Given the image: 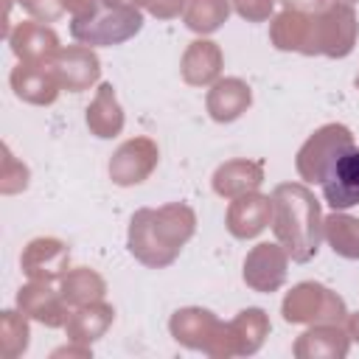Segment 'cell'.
I'll use <instances>...</instances> for the list:
<instances>
[{
  "mask_svg": "<svg viewBox=\"0 0 359 359\" xmlns=\"http://www.w3.org/2000/svg\"><path fill=\"white\" fill-rule=\"evenodd\" d=\"M196 233V213L185 202H168L160 208H140L129 219L126 247L149 269L171 266L182 247Z\"/></svg>",
  "mask_w": 359,
  "mask_h": 359,
  "instance_id": "1",
  "label": "cell"
},
{
  "mask_svg": "<svg viewBox=\"0 0 359 359\" xmlns=\"http://www.w3.org/2000/svg\"><path fill=\"white\" fill-rule=\"evenodd\" d=\"M272 196V233L283 244L292 261L306 264L320 252L323 244V210L320 199L306 182H280Z\"/></svg>",
  "mask_w": 359,
  "mask_h": 359,
  "instance_id": "2",
  "label": "cell"
},
{
  "mask_svg": "<svg viewBox=\"0 0 359 359\" xmlns=\"http://www.w3.org/2000/svg\"><path fill=\"white\" fill-rule=\"evenodd\" d=\"M359 39V20L353 6L339 0H317L311 8V31L303 56L345 59Z\"/></svg>",
  "mask_w": 359,
  "mask_h": 359,
  "instance_id": "3",
  "label": "cell"
},
{
  "mask_svg": "<svg viewBox=\"0 0 359 359\" xmlns=\"http://www.w3.org/2000/svg\"><path fill=\"white\" fill-rule=\"evenodd\" d=\"M140 28H143L140 8L98 6L87 17H73L70 36L90 48H112V45H121V42L132 39L135 34H140Z\"/></svg>",
  "mask_w": 359,
  "mask_h": 359,
  "instance_id": "4",
  "label": "cell"
},
{
  "mask_svg": "<svg viewBox=\"0 0 359 359\" xmlns=\"http://www.w3.org/2000/svg\"><path fill=\"white\" fill-rule=\"evenodd\" d=\"M280 314L292 325L345 323L348 320V306L328 286H323L317 280H303V283H294L286 292V297L280 303Z\"/></svg>",
  "mask_w": 359,
  "mask_h": 359,
  "instance_id": "5",
  "label": "cell"
},
{
  "mask_svg": "<svg viewBox=\"0 0 359 359\" xmlns=\"http://www.w3.org/2000/svg\"><path fill=\"white\" fill-rule=\"evenodd\" d=\"M353 149V135L345 123H325L320 129H314L306 143L297 149L294 157V168L300 174V180L306 185L311 182H323L328 177V171L334 168V163Z\"/></svg>",
  "mask_w": 359,
  "mask_h": 359,
  "instance_id": "6",
  "label": "cell"
},
{
  "mask_svg": "<svg viewBox=\"0 0 359 359\" xmlns=\"http://www.w3.org/2000/svg\"><path fill=\"white\" fill-rule=\"evenodd\" d=\"M168 331H171L177 345L191 348V351H202L205 356L216 359V348H219V339L224 334V323L210 309L185 306V309H177L171 314Z\"/></svg>",
  "mask_w": 359,
  "mask_h": 359,
  "instance_id": "7",
  "label": "cell"
},
{
  "mask_svg": "<svg viewBox=\"0 0 359 359\" xmlns=\"http://www.w3.org/2000/svg\"><path fill=\"white\" fill-rule=\"evenodd\" d=\"M157 163H160V149L151 137H146V135L129 137L109 157V180L121 188L140 185L151 177Z\"/></svg>",
  "mask_w": 359,
  "mask_h": 359,
  "instance_id": "8",
  "label": "cell"
},
{
  "mask_svg": "<svg viewBox=\"0 0 359 359\" xmlns=\"http://www.w3.org/2000/svg\"><path fill=\"white\" fill-rule=\"evenodd\" d=\"M289 252L283 250V244L278 241H261L255 244L247 258H244V269L241 278L252 292H264L272 294L286 283L289 275Z\"/></svg>",
  "mask_w": 359,
  "mask_h": 359,
  "instance_id": "9",
  "label": "cell"
},
{
  "mask_svg": "<svg viewBox=\"0 0 359 359\" xmlns=\"http://www.w3.org/2000/svg\"><path fill=\"white\" fill-rule=\"evenodd\" d=\"M266 337H269V317H266V311L258 309V306L241 309L230 323H224V334L219 339L216 359L250 356V353L261 351Z\"/></svg>",
  "mask_w": 359,
  "mask_h": 359,
  "instance_id": "10",
  "label": "cell"
},
{
  "mask_svg": "<svg viewBox=\"0 0 359 359\" xmlns=\"http://www.w3.org/2000/svg\"><path fill=\"white\" fill-rule=\"evenodd\" d=\"M50 70L59 79L62 90L67 93H81L90 90L98 76H101V62L90 45H65L50 56Z\"/></svg>",
  "mask_w": 359,
  "mask_h": 359,
  "instance_id": "11",
  "label": "cell"
},
{
  "mask_svg": "<svg viewBox=\"0 0 359 359\" xmlns=\"http://www.w3.org/2000/svg\"><path fill=\"white\" fill-rule=\"evenodd\" d=\"M20 266L28 280H62V275L70 269V247L53 236L31 238L20 255Z\"/></svg>",
  "mask_w": 359,
  "mask_h": 359,
  "instance_id": "12",
  "label": "cell"
},
{
  "mask_svg": "<svg viewBox=\"0 0 359 359\" xmlns=\"http://www.w3.org/2000/svg\"><path fill=\"white\" fill-rule=\"evenodd\" d=\"M17 309L28 320H34L45 328H65V323L70 317V306L62 297V292L45 280H28L25 286H20Z\"/></svg>",
  "mask_w": 359,
  "mask_h": 359,
  "instance_id": "13",
  "label": "cell"
},
{
  "mask_svg": "<svg viewBox=\"0 0 359 359\" xmlns=\"http://www.w3.org/2000/svg\"><path fill=\"white\" fill-rule=\"evenodd\" d=\"M272 222V196L261 191H250L244 196L230 199L227 213H224V227L233 238H255L264 233Z\"/></svg>",
  "mask_w": 359,
  "mask_h": 359,
  "instance_id": "14",
  "label": "cell"
},
{
  "mask_svg": "<svg viewBox=\"0 0 359 359\" xmlns=\"http://www.w3.org/2000/svg\"><path fill=\"white\" fill-rule=\"evenodd\" d=\"M351 334L345 323H314L292 345L297 359H342L351 351Z\"/></svg>",
  "mask_w": 359,
  "mask_h": 359,
  "instance_id": "15",
  "label": "cell"
},
{
  "mask_svg": "<svg viewBox=\"0 0 359 359\" xmlns=\"http://www.w3.org/2000/svg\"><path fill=\"white\" fill-rule=\"evenodd\" d=\"M8 81H11L14 95L25 104H34V107H48L62 93V84L53 76L48 62H20L11 70Z\"/></svg>",
  "mask_w": 359,
  "mask_h": 359,
  "instance_id": "16",
  "label": "cell"
},
{
  "mask_svg": "<svg viewBox=\"0 0 359 359\" xmlns=\"http://www.w3.org/2000/svg\"><path fill=\"white\" fill-rule=\"evenodd\" d=\"M222 67H224L222 48L205 36L188 42V48L180 59V76L191 87H210L213 81L222 79Z\"/></svg>",
  "mask_w": 359,
  "mask_h": 359,
  "instance_id": "17",
  "label": "cell"
},
{
  "mask_svg": "<svg viewBox=\"0 0 359 359\" xmlns=\"http://www.w3.org/2000/svg\"><path fill=\"white\" fill-rule=\"evenodd\" d=\"M11 53L20 62H50V56L62 48L56 31L39 20H22L8 34Z\"/></svg>",
  "mask_w": 359,
  "mask_h": 359,
  "instance_id": "18",
  "label": "cell"
},
{
  "mask_svg": "<svg viewBox=\"0 0 359 359\" xmlns=\"http://www.w3.org/2000/svg\"><path fill=\"white\" fill-rule=\"evenodd\" d=\"M320 185H323L325 202L334 210H348L359 205V149L356 146L348 149Z\"/></svg>",
  "mask_w": 359,
  "mask_h": 359,
  "instance_id": "19",
  "label": "cell"
},
{
  "mask_svg": "<svg viewBox=\"0 0 359 359\" xmlns=\"http://www.w3.org/2000/svg\"><path fill=\"white\" fill-rule=\"evenodd\" d=\"M250 104H252V90L238 76H227V79L213 81L210 90H208V98H205L208 115L216 123H233V121H238L250 109Z\"/></svg>",
  "mask_w": 359,
  "mask_h": 359,
  "instance_id": "20",
  "label": "cell"
},
{
  "mask_svg": "<svg viewBox=\"0 0 359 359\" xmlns=\"http://www.w3.org/2000/svg\"><path fill=\"white\" fill-rule=\"evenodd\" d=\"M261 182H264V163L247 160V157H236V160L222 163L210 180L213 191L222 199H236V196H244L250 191H258Z\"/></svg>",
  "mask_w": 359,
  "mask_h": 359,
  "instance_id": "21",
  "label": "cell"
},
{
  "mask_svg": "<svg viewBox=\"0 0 359 359\" xmlns=\"http://www.w3.org/2000/svg\"><path fill=\"white\" fill-rule=\"evenodd\" d=\"M112 323H115V309L104 300H93V303L76 306L70 311V317L65 323V334H67V342L90 348L109 331Z\"/></svg>",
  "mask_w": 359,
  "mask_h": 359,
  "instance_id": "22",
  "label": "cell"
},
{
  "mask_svg": "<svg viewBox=\"0 0 359 359\" xmlns=\"http://www.w3.org/2000/svg\"><path fill=\"white\" fill-rule=\"evenodd\" d=\"M84 121H87L90 135H95V137H101V140L118 137V135L123 132L126 118H123V107H121V101H118L112 84H107V81L98 84L95 98H93L90 107H87Z\"/></svg>",
  "mask_w": 359,
  "mask_h": 359,
  "instance_id": "23",
  "label": "cell"
},
{
  "mask_svg": "<svg viewBox=\"0 0 359 359\" xmlns=\"http://www.w3.org/2000/svg\"><path fill=\"white\" fill-rule=\"evenodd\" d=\"M59 292L67 300V306L76 309V306H84V303H93V300H104L107 280L90 266H73L62 275Z\"/></svg>",
  "mask_w": 359,
  "mask_h": 359,
  "instance_id": "24",
  "label": "cell"
},
{
  "mask_svg": "<svg viewBox=\"0 0 359 359\" xmlns=\"http://www.w3.org/2000/svg\"><path fill=\"white\" fill-rule=\"evenodd\" d=\"M323 238L339 258L359 261V219L356 216L345 210H334L331 216L323 219Z\"/></svg>",
  "mask_w": 359,
  "mask_h": 359,
  "instance_id": "25",
  "label": "cell"
},
{
  "mask_svg": "<svg viewBox=\"0 0 359 359\" xmlns=\"http://www.w3.org/2000/svg\"><path fill=\"white\" fill-rule=\"evenodd\" d=\"M230 11H233V0H185L182 20L194 34L208 36L227 22Z\"/></svg>",
  "mask_w": 359,
  "mask_h": 359,
  "instance_id": "26",
  "label": "cell"
},
{
  "mask_svg": "<svg viewBox=\"0 0 359 359\" xmlns=\"http://www.w3.org/2000/svg\"><path fill=\"white\" fill-rule=\"evenodd\" d=\"M31 342V328L28 317L17 309H6L0 314V359H17L28 351Z\"/></svg>",
  "mask_w": 359,
  "mask_h": 359,
  "instance_id": "27",
  "label": "cell"
},
{
  "mask_svg": "<svg viewBox=\"0 0 359 359\" xmlns=\"http://www.w3.org/2000/svg\"><path fill=\"white\" fill-rule=\"evenodd\" d=\"M28 180H31V171L22 160H17L11 154V149L3 143V157H0V194L11 196V194H20L28 188Z\"/></svg>",
  "mask_w": 359,
  "mask_h": 359,
  "instance_id": "28",
  "label": "cell"
},
{
  "mask_svg": "<svg viewBox=\"0 0 359 359\" xmlns=\"http://www.w3.org/2000/svg\"><path fill=\"white\" fill-rule=\"evenodd\" d=\"M17 6H20L31 20H39V22H56V20L65 14L62 0H17Z\"/></svg>",
  "mask_w": 359,
  "mask_h": 359,
  "instance_id": "29",
  "label": "cell"
},
{
  "mask_svg": "<svg viewBox=\"0 0 359 359\" xmlns=\"http://www.w3.org/2000/svg\"><path fill=\"white\" fill-rule=\"evenodd\" d=\"M280 0H233V11L247 22H266Z\"/></svg>",
  "mask_w": 359,
  "mask_h": 359,
  "instance_id": "30",
  "label": "cell"
},
{
  "mask_svg": "<svg viewBox=\"0 0 359 359\" xmlns=\"http://www.w3.org/2000/svg\"><path fill=\"white\" fill-rule=\"evenodd\" d=\"M146 11L157 20H174L185 11V0H149Z\"/></svg>",
  "mask_w": 359,
  "mask_h": 359,
  "instance_id": "31",
  "label": "cell"
},
{
  "mask_svg": "<svg viewBox=\"0 0 359 359\" xmlns=\"http://www.w3.org/2000/svg\"><path fill=\"white\" fill-rule=\"evenodd\" d=\"M62 6L70 17H87L101 6V0H62Z\"/></svg>",
  "mask_w": 359,
  "mask_h": 359,
  "instance_id": "32",
  "label": "cell"
},
{
  "mask_svg": "<svg viewBox=\"0 0 359 359\" xmlns=\"http://www.w3.org/2000/svg\"><path fill=\"white\" fill-rule=\"evenodd\" d=\"M101 6H109V8H146L149 0H101Z\"/></svg>",
  "mask_w": 359,
  "mask_h": 359,
  "instance_id": "33",
  "label": "cell"
},
{
  "mask_svg": "<svg viewBox=\"0 0 359 359\" xmlns=\"http://www.w3.org/2000/svg\"><path fill=\"white\" fill-rule=\"evenodd\" d=\"M345 328H348V334H351V339L353 342H359V311H348V320H345Z\"/></svg>",
  "mask_w": 359,
  "mask_h": 359,
  "instance_id": "34",
  "label": "cell"
},
{
  "mask_svg": "<svg viewBox=\"0 0 359 359\" xmlns=\"http://www.w3.org/2000/svg\"><path fill=\"white\" fill-rule=\"evenodd\" d=\"M339 3H348V6H353V3H359V0H339Z\"/></svg>",
  "mask_w": 359,
  "mask_h": 359,
  "instance_id": "35",
  "label": "cell"
},
{
  "mask_svg": "<svg viewBox=\"0 0 359 359\" xmlns=\"http://www.w3.org/2000/svg\"><path fill=\"white\" fill-rule=\"evenodd\" d=\"M356 87H359V73H356Z\"/></svg>",
  "mask_w": 359,
  "mask_h": 359,
  "instance_id": "36",
  "label": "cell"
}]
</instances>
